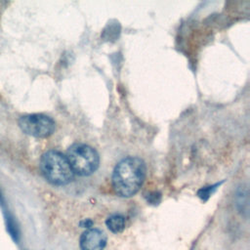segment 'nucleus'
I'll return each mask as SVG.
<instances>
[{"label":"nucleus","instance_id":"3","mask_svg":"<svg viewBox=\"0 0 250 250\" xmlns=\"http://www.w3.org/2000/svg\"><path fill=\"white\" fill-rule=\"evenodd\" d=\"M66 158L73 173L89 176L97 171L100 157L96 149L85 144H73L66 151Z\"/></svg>","mask_w":250,"mask_h":250},{"label":"nucleus","instance_id":"1","mask_svg":"<svg viewBox=\"0 0 250 250\" xmlns=\"http://www.w3.org/2000/svg\"><path fill=\"white\" fill-rule=\"evenodd\" d=\"M146 164L137 156L121 159L112 173V187L116 194L131 197L141 188L146 177Z\"/></svg>","mask_w":250,"mask_h":250},{"label":"nucleus","instance_id":"7","mask_svg":"<svg viewBox=\"0 0 250 250\" xmlns=\"http://www.w3.org/2000/svg\"><path fill=\"white\" fill-rule=\"evenodd\" d=\"M5 222H6V228L7 230L11 236V238L16 242L19 243L20 240V236H21V232H20V229L19 226L17 224V222L15 221V219L10 215V214H5Z\"/></svg>","mask_w":250,"mask_h":250},{"label":"nucleus","instance_id":"4","mask_svg":"<svg viewBox=\"0 0 250 250\" xmlns=\"http://www.w3.org/2000/svg\"><path fill=\"white\" fill-rule=\"evenodd\" d=\"M19 126L23 133L29 136L47 138L54 133L56 123L48 115L33 113L21 116L19 120Z\"/></svg>","mask_w":250,"mask_h":250},{"label":"nucleus","instance_id":"5","mask_svg":"<svg viewBox=\"0 0 250 250\" xmlns=\"http://www.w3.org/2000/svg\"><path fill=\"white\" fill-rule=\"evenodd\" d=\"M106 245V235L99 229H88L80 237L81 250H104Z\"/></svg>","mask_w":250,"mask_h":250},{"label":"nucleus","instance_id":"2","mask_svg":"<svg viewBox=\"0 0 250 250\" xmlns=\"http://www.w3.org/2000/svg\"><path fill=\"white\" fill-rule=\"evenodd\" d=\"M40 170L45 179L55 186H64L73 179V171L65 155L58 150H48L40 159Z\"/></svg>","mask_w":250,"mask_h":250},{"label":"nucleus","instance_id":"10","mask_svg":"<svg viewBox=\"0 0 250 250\" xmlns=\"http://www.w3.org/2000/svg\"><path fill=\"white\" fill-rule=\"evenodd\" d=\"M0 200H1V194H0Z\"/></svg>","mask_w":250,"mask_h":250},{"label":"nucleus","instance_id":"6","mask_svg":"<svg viewBox=\"0 0 250 250\" xmlns=\"http://www.w3.org/2000/svg\"><path fill=\"white\" fill-rule=\"evenodd\" d=\"M105 225L111 232L118 233L121 232L125 228V219L120 214H113L106 219Z\"/></svg>","mask_w":250,"mask_h":250},{"label":"nucleus","instance_id":"8","mask_svg":"<svg viewBox=\"0 0 250 250\" xmlns=\"http://www.w3.org/2000/svg\"><path fill=\"white\" fill-rule=\"evenodd\" d=\"M220 184H216V185H213V186H209V187H206V188H202L198 190L197 194L198 196L203 200V201H206L210 195L215 191V189L217 188V187H219Z\"/></svg>","mask_w":250,"mask_h":250},{"label":"nucleus","instance_id":"9","mask_svg":"<svg viewBox=\"0 0 250 250\" xmlns=\"http://www.w3.org/2000/svg\"><path fill=\"white\" fill-rule=\"evenodd\" d=\"M92 225H93V222L91 220H89V219H86V220H84V221H82L80 223V226L82 228H87V229H90L92 227Z\"/></svg>","mask_w":250,"mask_h":250}]
</instances>
